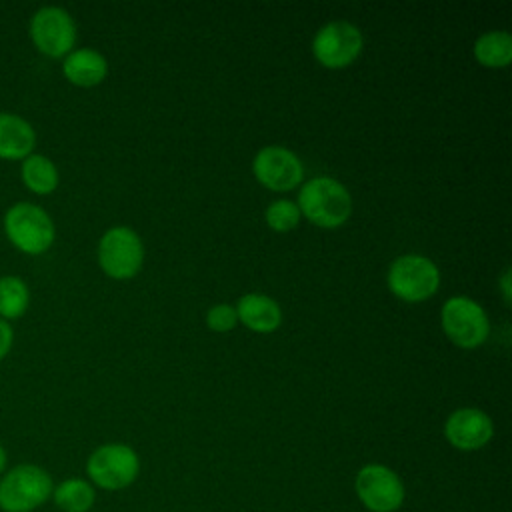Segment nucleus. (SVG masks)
I'll list each match as a JSON object with an SVG mask.
<instances>
[{"mask_svg":"<svg viewBox=\"0 0 512 512\" xmlns=\"http://www.w3.org/2000/svg\"><path fill=\"white\" fill-rule=\"evenodd\" d=\"M266 222L272 230L288 232V230L298 226L300 210L292 200H274L266 208Z\"/></svg>","mask_w":512,"mask_h":512,"instance_id":"obj_20","label":"nucleus"},{"mask_svg":"<svg viewBox=\"0 0 512 512\" xmlns=\"http://www.w3.org/2000/svg\"><path fill=\"white\" fill-rule=\"evenodd\" d=\"M52 476L38 464H16L0 476V510L34 512L52 496Z\"/></svg>","mask_w":512,"mask_h":512,"instance_id":"obj_3","label":"nucleus"},{"mask_svg":"<svg viewBox=\"0 0 512 512\" xmlns=\"http://www.w3.org/2000/svg\"><path fill=\"white\" fill-rule=\"evenodd\" d=\"M138 470V454L130 446L116 442L98 446L86 462L90 482L102 490L128 488L136 480Z\"/></svg>","mask_w":512,"mask_h":512,"instance_id":"obj_4","label":"nucleus"},{"mask_svg":"<svg viewBox=\"0 0 512 512\" xmlns=\"http://www.w3.org/2000/svg\"><path fill=\"white\" fill-rule=\"evenodd\" d=\"M236 322H238L236 308H232L228 304H216L206 314V324L216 332H226V330L234 328Z\"/></svg>","mask_w":512,"mask_h":512,"instance_id":"obj_21","label":"nucleus"},{"mask_svg":"<svg viewBox=\"0 0 512 512\" xmlns=\"http://www.w3.org/2000/svg\"><path fill=\"white\" fill-rule=\"evenodd\" d=\"M236 316L242 324L256 332H272L282 322V310L276 300L266 294H244L236 304Z\"/></svg>","mask_w":512,"mask_h":512,"instance_id":"obj_14","label":"nucleus"},{"mask_svg":"<svg viewBox=\"0 0 512 512\" xmlns=\"http://www.w3.org/2000/svg\"><path fill=\"white\" fill-rule=\"evenodd\" d=\"M12 344H14V330L10 322L0 318V362L8 356V352L12 350Z\"/></svg>","mask_w":512,"mask_h":512,"instance_id":"obj_22","label":"nucleus"},{"mask_svg":"<svg viewBox=\"0 0 512 512\" xmlns=\"http://www.w3.org/2000/svg\"><path fill=\"white\" fill-rule=\"evenodd\" d=\"M508 280H510V272L506 270L504 276H502V294H504L506 302H510V282Z\"/></svg>","mask_w":512,"mask_h":512,"instance_id":"obj_23","label":"nucleus"},{"mask_svg":"<svg viewBox=\"0 0 512 512\" xmlns=\"http://www.w3.org/2000/svg\"><path fill=\"white\" fill-rule=\"evenodd\" d=\"M20 178L30 192L46 196L58 186V168L48 156L32 152L20 164Z\"/></svg>","mask_w":512,"mask_h":512,"instance_id":"obj_16","label":"nucleus"},{"mask_svg":"<svg viewBox=\"0 0 512 512\" xmlns=\"http://www.w3.org/2000/svg\"><path fill=\"white\" fill-rule=\"evenodd\" d=\"M30 306L28 284L16 274L0 276V318L10 322L20 316Z\"/></svg>","mask_w":512,"mask_h":512,"instance_id":"obj_19","label":"nucleus"},{"mask_svg":"<svg viewBox=\"0 0 512 512\" xmlns=\"http://www.w3.org/2000/svg\"><path fill=\"white\" fill-rule=\"evenodd\" d=\"M30 38L48 58L68 56L76 42L74 18L60 6H42L30 18Z\"/></svg>","mask_w":512,"mask_h":512,"instance_id":"obj_6","label":"nucleus"},{"mask_svg":"<svg viewBox=\"0 0 512 512\" xmlns=\"http://www.w3.org/2000/svg\"><path fill=\"white\" fill-rule=\"evenodd\" d=\"M4 236L8 242L28 256L44 254L56 236L50 214L34 202H14L2 218Z\"/></svg>","mask_w":512,"mask_h":512,"instance_id":"obj_1","label":"nucleus"},{"mask_svg":"<svg viewBox=\"0 0 512 512\" xmlns=\"http://www.w3.org/2000/svg\"><path fill=\"white\" fill-rule=\"evenodd\" d=\"M440 320L446 336L462 348L480 346L490 330L488 316L482 306L466 296L448 298L442 306Z\"/></svg>","mask_w":512,"mask_h":512,"instance_id":"obj_7","label":"nucleus"},{"mask_svg":"<svg viewBox=\"0 0 512 512\" xmlns=\"http://www.w3.org/2000/svg\"><path fill=\"white\" fill-rule=\"evenodd\" d=\"M492 434L490 416L478 408L454 410L444 422V436L458 450H478L490 442Z\"/></svg>","mask_w":512,"mask_h":512,"instance_id":"obj_12","label":"nucleus"},{"mask_svg":"<svg viewBox=\"0 0 512 512\" xmlns=\"http://www.w3.org/2000/svg\"><path fill=\"white\" fill-rule=\"evenodd\" d=\"M32 124L14 112H0V160H24L34 152Z\"/></svg>","mask_w":512,"mask_h":512,"instance_id":"obj_13","label":"nucleus"},{"mask_svg":"<svg viewBox=\"0 0 512 512\" xmlns=\"http://www.w3.org/2000/svg\"><path fill=\"white\" fill-rule=\"evenodd\" d=\"M62 72L76 86H96L108 72L106 58L94 48H76L64 56Z\"/></svg>","mask_w":512,"mask_h":512,"instance_id":"obj_15","label":"nucleus"},{"mask_svg":"<svg viewBox=\"0 0 512 512\" xmlns=\"http://www.w3.org/2000/svg\"><path fill=\"white\" fill-rule=\"evenodd\" d=\"M6 468H8V454H6L4 446L0 444V476L6 472Z\"/></svg>","mask_w":512,"mask_h":512,"instance_id":"obj_24","label":"nucleus"},{"mask_svg":"<svg viewBox=\"0 0 512 512\" xmlns=\"http://www.w3.org/2000/svg\"><path fill=\"white\" fill-rule=\"evenodd\" d=\"M440 284V272L436 264L420 254H404L396 258L388 268L390 290L406 300L420 302L430 298Z\"/></svg>","mask_w":512,"mask_h":512,"instance_id":"obj_5","label":"nucleus"},{"mask_svg":"<svg viewBox=\"0 0 512 512\" xmlns=\"http://www.w3.org/2000/svg\"><path fill=\"white\" fill-rule=\"evenodd\" d=\"M50 498L62 512H88L94 506L96 492L90 482L82 478H68L54 486Z\"/></svg>","mask_w":512,"mask_h":512,"instance_id":"obj_18","label":"nucleus"},{"mask_svg":"<svg viewBox=\"0 0 512 512\" xmlns=\"http://www.w3.org/2000/svg\"><path fill=\"white\" fill-rule=\"evenodd\" d=\"M254 176L270 190H290L302 182L300 158L284 146H264L252 160Z\"/></svg>","mask_w":512,"mask_h":512,"instance_id":"obj_11","label":"nucleus"},{"mask_svg":"<svg viewBox=\"0 0 512 512\" xmlns=\"http://www.w3.org/2000/svg\"><path fill=\"white\" fill-rule=\"evenodd\" d=\"M144 258V248L134 230L128 226H114L106 230L98 242V262L112 278L134 276Z\"/></svg>","mask_w":512,"mask_h":512,"instance_id":"obj_8","label":"nucleus"},{"mask_svg":"<svg viewBox=\"0 0 512 512\" xmlns=\"http://www.w3.org/2000/svg\"><path fill=\"white\" fill-rule=\"evenodd\" d=\"M298 210L322 228L344 224L352 212V198L344 184L330 176H314L304 182L298 194Z\"/></svg>","mask_w":512,"mask_h":512,"instance_id":"obj_2","label":"nucleus"},{"mask_svg":"<svg viewBox=\"0 0 512 512\" xmlns=\"http://www.w3.org/2000/svg\"><path fill=\"white\" fill-rule=\"evenodd\" d=\"M354 488L360 502L370 512H394L404 502V484L400 476L382 464L362 466L356 474Z\"/></svg>","mask_w":512,"mask_h":512,"instance_id":"obj_9","label":"nucleus"},{"mask_svg":"<svg viewBox=\"0 0 512 512\" xmlns=\"http://www.w3.org/2000/svg\"><path fill=\"white\" fill-rule=\"evenodd\" d=\"M474 56L488 68H502L512 60V36L506 30H488L474 42Z\"/></svg>","mask_w":512,"mask_h":512,"instance_id":"obj_17","label":"nucleus"},{"mask_svg":"<svg viewBox=\"0 0 512 512\" xmlns=\"http://www.w3.org/2000/svg\"><path fill=\"white\" fill-rule=\"evenodd\" d=\"M362 42V32L352 22L334 20L316 32L312 52L326 68H344L360 54Z\"/></svg>","mask_w":512,"mask_h":512,"instance_id":"obj_10","label":"nucleus"}]
</instances>
